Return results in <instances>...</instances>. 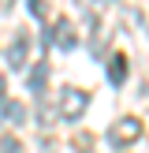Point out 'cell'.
<instances>
[{
  "label": "cell",
  "instance_id": "12",
  "mask_svg": "<svg viewBox=\"0 0 149 153\" xmlns=\"http://www.w3.org/2000/svg\"><path fill=\"white\" fill-rule=\"evenodd\" d=\"M4 86H7V82H4V75H0V101H4Z\"/></svg>",
  "mask_w": 149,
  "mask_h": 153
},
{
  "label": "cell",
  "instance_id": "1",
  "mask_svg": "<svg viewBox=\"0 0 149 153\" xmlns=\"http://www.w3.org/2000/svg\"><path fill=\"white\" fill-rule=\"evenodd\" d=\"M142 131H145V123H142L138 116H123V120H116V123H112L108 146H112V149H127V146H134V142L142 138Z\"/></svg>",
  "mask_w": 149,
  "mask_h": 153
},
{
  "label": "cell",
  "instance_id": "8",
  "mask_svg": "<svg viewBox=\"0 0 149 153\" xmlns=\"http://www.w3.org/2000/svg\"><path fill=\"white\" fill-rule=\"evenodd\" d=\"M37 123H41L45 131H49V127L56 123V112H52V108H49V105H45V101H41V108H37Z\"/></svg>",
  "mask_w": 149,
  "mask_h": 153
},
{
  "label": "cell",
  "instance_id": "3",
  "mask_svg": "<svg viewBox=\"0 0 149 153\" xmlns=\"http://www.w3.org/2000/svg\"><path fill=\"white\" fill-rule=\"evenodd\" d=\"M49 34H52V41H56L63 52H74V45H78V34H74V22H71V19H56V22L49 26Z\"/></svg>",
  "mask_w": 149,
  "mask_h": 153
},
{
  "label": "cell",
  "instance_id": "9",
  "mask_svg": "<svg viewBox=\"0 0 149 153\" xmlns=\"http://www.w3.org/2000/svg\"><path fill=\"white\" fill-rule=\"evenodd\" d=\"M0 153H22V142L15 138V134H4V138H0Z\"/></svg>",
  "mask_w": 149,
  "mask_h": 153
},
{
  "label": "cell",
  "instance_id": "4",
  "mask_svg": "<svg viewBox=\"0 0 149 153\" xmlns=\"http://www.w3.org/2000/svg\"><path fill=\"white\" fill-rule=\"evenodd\" d=\"M4 60H7V67H15V71H22V67H26V34H15V41L7 45Z\"/></svg>",
  "mask_w": 149,
  "mask_h": 153
},
{
  "label": "cell",
  "instance_id": "2",
  "mask_svg": "<svg viewBox=\"0 0 149 153\" xmlns=\"http://www.w3.org/2000/svg\"><path fill=\"white\" fill-rule=\"evenodd\" d=\"M86 108H89V94L86 90H74V86L60 90V108H56L60 120H78V116H86Z\"/></svg>",
  "mask_w": 149,
  "mask_h": 153
},
{
  "label": "cell",
  "instance_id": "7",
  "mask_svg": "<svg viewBox=\"0 0 149 153\" xmlns=\"http://www.w3.org/2000/svg\"><path fill=\"white\" fill-rule=\"evenodd\" d=\"M0 108H4V112H0V116H4V123H15V127H19L22 120H26L22 101H0Z\"/></svg>",
  "mask_w": 149,
  "mask_h": 153
},
{
  "label": "cell",
  "instance_id": "5",
  "mask_svg": "<svg viewBox=\"0 0 149 153\" xmlns=\"http://www.w3.org/2000/svg\"><path fill=\"white\" fill-rule=\"evenodd\" d=\"M127 67H131V64H127L123 52H112V56H108V82H112V86H123V82H127Z\"/></svg>",
  "mask_w": 149,
  "mask_h": 153
},
{
  "label": "cell",
  "instance_id": "6",
  "mask_svg": "<svg viewBox=\"0 0 149 153\" xmlns=\"http://www.w3.org/2000/svg\"><path fill=\"white\" fill-rule=\"evenodd\" d=\"M26 86L34 90V94H45V86H49V64H45V60L30 67V79H26Z\"/></svg>",
  "mask_w": 149,
  "mask_h": 153
},
{
  "label": "cell",
  "instance_id": "10",
  "mask_svg": "<svg viewBox=\"0 0 149 153\" xmlns=\"http://www.w3.org/2000/svg\"><path fill=\"white\" fill-rule=\"evenodd\" d=\"M71 146L78 149V153H93V134H78V138H74Z\"/></svg>",
  "mask_w": 149,
  "mask_h": 153
},
{
  "label": "cell",
  "instance_id": "13",
  "mask_svg": "<svg viewBox=\"0 0 149 153\" xmlns=\"http://www.w3.org/2000/svg\"><path fill=\"white\" fill-rule=\"evenodd\" d=\"M97 4H112V0H97Z\"/></svg>",
  "mask_w": 149,
  "mask_h": 153
},
{
  "label": "cell",
  "instance_id": "11",
  "mask_svg": "<svg viewBox=\"0 0 149 153\" xmlns=\"http://www.w3.org/2000/svg\"><path fill=\"white\" fill-rule=\"evenodd\" d=\"M26 4H30V11L45 22V15H49V0H26Z\"/></svg>",
  "mask_w": 149,
  "mask_h": 153
}]
</instances>
